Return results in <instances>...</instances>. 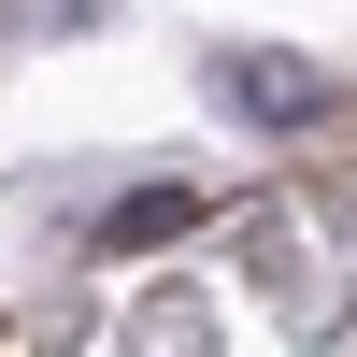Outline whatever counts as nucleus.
Segmentation results:
<instances>
[{"label":"nucleus","mask_w":357,"mask_h":357,"mask_svg":"<svg viewBox=\"0 0 357 357\" xmlns=\"http://www.w3.org/2000/svg\"><path fill=\"white\" fill-rule=\"evenodd\" d=\"M186 215H200L186 186H143V200H114V229H100V243H172V229H186Z\"/></svg>","instance_id":"f03ea898"},{"label":"nucleus","mask_w":357,"mask_h":357,"mask_svg":"<svg viewBox=\"0 0 357 357\" xmlns=\"http://www.w3.org/2000/svg\"><path fill=\"white\" fill-rule=\"evenodd\" d=\"M200 86H215L243 129H314V114H329V72H314V57H272V43H243V57H200Z\"/></svg>","instance_id":"f257e3e1"},{"label":"nucleus","mask_w":357,"mask_h":357,"mask_svg":"<svg viewBox=\"0 0 357 357\" xmlns=\"http://www.w3.org/2000/svg\"><path fill=\"white\" fill-rule=\"evenodd\" d=\"M100 0H0V43H43V29H86Z\"/></svg>","instance_id":"7ed1b4c3"}]
</instances>
